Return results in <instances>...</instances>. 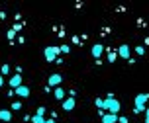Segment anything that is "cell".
<instances>
[{"label":"cell","instance_id":"cell-1","mask_svg":"<svg viewBox=\"0 0 149 123\" xmlns=\"http://www.w3.org/2000/svg\"><path fill=\"white\" fill-rule=\"evenodd\" d=\"M104 109H108V113H116V115H118L120 109H122V104H120V100L114 98V94H110L104 100Z\"/></svg>","mask_w":149,"mask_h":123},{"label":"cell","instance_id":"cell-2","mask_svg":"<svg viewBox=\"0 0 149 123\" xmlns=\"http://www.w3.org/2000/svg\"><path fill=\"white\" fill-rule=\"evenodd\" d=\"M149 102V94L147 92H143V94H137L135 96V100H134V104H135V108H134V111L135 113H141V111H145V104Z\"/></svg>","mask_w":149,"mask_h":123},{"label":"cell","instance_id":"cell-3","mask_svg":"<svg viewBox=\"0 0 149 123\" xmlns=\"http://www.w3.org/2000/svg\"><path fill=\"white\" fill-rule=\"evenodd\" d=\"M59 53H61L59 47H55V45H49V47H45V49H43L45 61H49V63H55V61H57V55H59Z\"/></svg>","mask_w":149,"mask_h":123},{"label":"cell","instance_id":"cell-4","mask_svg":"<svg viewBox=\"0 0 149 123\" xmlns=\"http://www.w3.org/2000/svg\"><path fill=\"white\" fill-rule=\"evenodd\" d=\"M74 106H77L74 98H73V96H67V98L63 100V106H61V108L65 109V111H73V109H74Z\"/></svg>","mask_w":149,"mask_h":123},{"label":"cell","instance_id":"cell-5","mask_svg":"<svg viewBox=\"0 0 149 123\" xmlns=\"http://www.w3.org/2000/svg\"><path fill=\"white\" fill-rule=\"evenodd\" d=\"M61 82H63V76H61V74H51L49 80H47V86L49 88H57Z\"/></svg>","mask_w":149,"mask_h":123},{"label":"cell","instance_id":"cell-6","mask_svg":"<svg viewBox=\"0 0 149 123\" xmlns=\"http://www.w3.org/2000/svg\"><path fill=\"white\" fill-rule=\"evenodd\" d=\"M90 53H92V57L96 59V61H100V57H102V53H104V45H100V43L92 45V49H90Z\"/></svg>","mask_w":149,"mask_h":123},{"label":"cell","instance_id":"cell-7","mask_svg":"<svg viewBox=\"0 0 149 123\" xmlns=\"http://www.w3.org/2000/svg\"><path fill=\"white\" fill-rule=\"evenodd\" d=\"M100 121L102 123H118V115L116 113H102L100 115Z\"/></svg>","mask_w":149,"mask_h":123},{"label":"cell","instance_id":"cell-8","mask_svg":"<svg viewBox=\"0 0 149 123\" xmlns=\"http://www.w3.org/2000/svg\"><path fill=\"white\" fill-rule=\"evenodd\" d=\"M14 94L18 96V98H28V96H30V88L22 84V86H18V88L14 90Z\"/></svg>","mask_w":149,"mask_h":123},{"label":"cell","instance_id":"cell-9","mask_svg":"<svg viewBox=\"0 0 149 123\" xmlns=\"http://www.w3.org/2000/svg\"><path fill=\"white\" fill-rule=\"evenodd\" d=\"M118 55L124 61H130V45H120L118 47Z\"/></svg>","mask_w":149,"mask_h":123},{"label":"cell","instance_id":"cell-10","mask_svg":"<svg viewBox=\"0 0 149 123\" xmlns=\"http://www.w3.org/2000/svg\"><path fill=\"white\" fill-rule=\"evenodd\" d=\"M10 86H12V90H16L18 86H22V76H20V74H14V76L10 78Z\"/></svg>","mask_w":149,"mask_h":123},{"label":"cell","instance_id":"cell-11","mask_svg":"<svg viewBox=\"0 0 149 123\" xmlns=\"http://www.w3.org/2000/svg\"><path fill=\"white\" fill-rule=\"evenodd\" d=\"M0 119H2V121H12V111H10V109H0Z\"/></svg>","mask_w":149,"mask_h":123},{"label":"cell","instance_id":"cell-12","mask_svg":"<svg viewBox=\"0 0 149 123\" xmlns=\"http://www.w3.org/2000/svg\"><path fill=\"white\" fill-rule=\"evenodd\" d=\"M53 94H55V98H57V100H61V102H63L65 98H67V92H65V90H63L61 86H57V88H55V92H53Z\"/></svg>","mask_w":149,"mask_h":123},{"label":"cell","instance_id":"cell-13","mask_svg":"<svg viewBox=\"0 0 149 123\" xmlns=\"http://www.w3.org/2000/svg\"><path fill=\"white\" fill-rule=\"evenodd\" d=\"M31 121H33V123H45V117L39 115V113H36V115L31 117Z\"/></svg>","mask_w":149,"mask_h":123},{"label":"cell","instance_id":"cell-14","mask_svg":"<svg viewBox=\"0 0 149 123\" xmlns=\"http://www.w3.org/2000/svg\"><path fill=\"white\" fill-rule=\"evenodd\" d=\"M116 59H118V53H116V51H108V61H110V63H114Z\"/></svg>","mask_w":149,"mask_h":123},{"label":"cell","instance_id":"cell-15","mask_svg":"<svg viewBox=\"0 0 149 123\" xmlns=\"http://www.w3.org/2000/svg\"><path fill=\"white\" fill-rule=\"evenodd\" d=\"M10 108L14 109V111H20V109H22L24 106H22V102H14V104H12V106H10Z\"/></svg>","mask_w":149,"mask_h":123},{"label":"cell","instance_id":"cell-16","mask_svg":"<svg viewBox=\"0 0 149 123\" xmlns=\"http://www.w3.org/2000/svg\"><path fill=\"white\" fill-rule=\"evenodd\" d=\"M10 73V65H2V68H0V74L4 76V74H8Z\"/></svg>","mask_w":149,"mask_h":123},{"label":"cell","instance_id":"cell-17","mask_svg":"<svg viewBox=\"0 0 149 123\" xmlns=\"http://www.w3.org/2000/svg\"><path fill=\"white\" fill-rule=\"evenodd\" d=\"M135 53H137V55H143V53H145V47H143V45H137V47H135Z\"/></svg>","mask_w":149,"mask_h":123},{"label":"cell","instance_id":"cell-18","mask_svg":"<svg viewBox=\"0 0 149 123\" xmlns=\"http://www.w3.org/2000/svg\"><path fill=\"white\" fill-rule=\"evenodd\" d=\"M94 104H96V108H98V109L104 108V100H100V98H96V102H94Z\"/></svg>","mask_w":149,"mask_h":123},{"label":"cell","instance_id":"cell-19","mask_svg":"<svg viewBox=\"0 0 149 123\" xmlns=\"http://www.w3.org/2000/svg\"><path fill=\"white\" fill-rule=\"evenodd\" d=\"M59 51H61V53H69L71 47H69V45H63V47H59Z\"/></svg>","mask_w":149,"mask_h":123},{"label":"cell","instance_id":"cell-20","mask_svg":"<svg viewBox=\"0 0 149 123\" xmlns=\"http://www.w3.org/2000/svg\"><path fill=\"white\" fill-rule=\"evenodd\" d=\"M118 123H130V121H127V117H124V115H118Z\"/></svg>","mask_w":149,"mask_h":123},{"label":"cell","instance_id":"cell-21","mask_svg":"<svg viewBox=\"0 0 149 123\" xmlns=\"http://www.w3.org/2000/svg\"><path fill=\"white\" fill-rule=\"evenodd\" d=\"M14 35H16V31H14V29H10V31H8V39H14Z\"/></svg>","mask_w":149,"mask_h":123},{"label":"cell","instance_id":"cell-22","mask_svg":"<svg viewBox=\"0 0 149 123\" xmlns=\"http://www.w3.org/2000/svg\"><path fill=\"white\" fill-rule=\"evenodd\" d=\"M36 113H39V115H45V108H37Z\"/></svg>","mask_w":149,"mask_h":123},{"label":"cell","instance_id":"cell-23","mask_svg":"<svg viewBox=\"0 0 149 123\" xmlns=\"http://www.w3.org/2000/svg\"><path fill=\"white\" fill-rule=\"evenodd\" d=\"M145 123H149V108H145Z\"/></svg>","mask_w":149,"mask_h":123},{"label":"cell","instance_id":"cell-24","mask_svg":"<svg viewBox=\"0 0 149 123\" xmlns=\"http://www.w3.org/2000/svg\"><path fill=\"white\" fill-rule=\"evenodd\" d=\"M2 84H4V76L0 74V86H2Z\"/></svg>","mask_w":149,"mask_h":123},{"label":"cell","instance_id":"cell-25","mask_svg":"<svg viewBox=\"0 0 149 123\" xmlns=\"http://www.w3.org/2000/svg\"><path fill=\"white\" fill-rule=\"evenodd\" d=\"M45 123H55V121H53V119H45Z\"/></svg>","mask_w":149,"mask_h":123},{"label":"cell","instance_id":"cell-26","mask_svg":"<svg viewBox=\"0 0 149 123\" xmlns=\"http://www.w3.org/2000/svg\"><path fill=\"white\" fill-rule=\"evenodd\" d=\"M147 108H149V106H147Z\"/></svg>","mask_w":149,"mask_h":123}]
</instances>
